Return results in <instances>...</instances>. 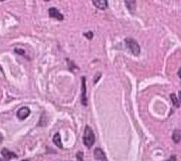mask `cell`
<instances>
[{"label":"cell","instance_id":"obj_1","mask_svg":"<svg viewBox=\"0 0 181 161\" xmlns=\"http://www.w3.org/2000/svg\"><path fill=\"white\" fill-rule=\"evenodd\" d=\"M82 140H84V144L86 145L88 148H90V147L94 145L96 138H95L94 131L92 130V128H90V126H86V128H84V138H82Z\"/></svg>","mask_w":181,"mask_h":161},{"label":"cell","instance_id":"obj_2","mask_svg":"<svg viewBox=\"0 0 181 161\" xmlns=\"http://www.w3.org/2000/svg\"><path fill=\"white\" fill-rule=\"evenodd\" d=\"M125 42H126V45L128 46V48L130 49V51L132 52L134 55H139L140 54V51H141V48H140V45L138 44V42L136 41L135 39H133V38H126L125 39Z\"/></svg>","mask_w":181,"mask_h":161},{"label":"cell","instance_id":"obj_3","mask_svg":"<svg viewBox=\"0 0 181 161\" xmlns=\"http://www.w3.org/2000/svg\"><path fill=\"white\" fill-rule=\"evenodd\" d=\"M82 104L84 106H88V97H86V78H82Z\"/></svg>","mask_w":181,"mask_h":161},{"label":"cell","instance_id":"obj_4","mask_svg":"<svg viewBox=\"0 0 181 161\" xmlns=\"http://www.w3.org/2000/svg\"><path fill=\"white\" fill-rule=\"evenodd\" d=\"M29 115H30L29 108H27V107H22V108H20L19 110H18L17 118L19 119V120H24V119L27 118Z\"/></svg>","mask_w":181,"mask_h":161},{"label":"cell","instance_id":"obj_5","mask_svg":"<svg viewBox=\"0 0 181 161\" xmlns=\"http://www.w3.org/2000/svg\"><path fill=\"white\" fill-rule=\"evenodd\" d=\"M48 15H49L50 17L55 18V19L57 20H63V15H62L55 7L49 8V10H48Z\"/></svg>","mask_w":181,"mask_h":161},{"label":"cell","instance_id":"obj_6","mask_svg":"<svg viewBox=\"0 0 181 161\" xmlns=\"http://www.w3.org/2000/svg\"><path fill=\"white\" fill-rule=\"evenodd\" d=\"M94 157H95V159H96V160H103V161L107 160L106 154H105L104 151H103L101 148H96V149H95Z\"/></svg>","mask_w":181,"mask_h":161},{"label":"cell","instance_id":"obj_7","mask_svg":"<svg viewBox=\"0 0 181 161\" xmlns=\"http://www.w3.org/2000/svg\"><path fill=\"white\" fill-rule=\"evenodd\" d=\"M92 1L95 7H97L98 9L105 10L108 7V0H92Z\"/></svg>","mask_w":181,"mask_h":161},{"label":"cell","instance_id":"obj_8","mask_svg":"<svg viewBox=\"0 0 181 161\" xmlns=\"http://www.w3.org/2000/svg\"><path fill=\"white\" fill-rule=\"evenodd\" d=\"M125 5L131 13L136 11V0H125Z\"/></svg>","mask_w":181,"mask_h":161},{"label":"cell","instance_id":"obj_9","mask_svg":"<svg viewBox=\"0 0 181 161\" xmlns=\"http://www.w3.org/2000/svg\"><path fill=\"white\" fill-rule=\"evenodd\" d=\"M1 154H2V156H3L5 159H12V158H16V157H17L13 152H11V151H9L8 149H6V148L2 149Z\"/></svg>","mask_w":181,"mask_h":161},{"label":"cell","instance_id":"obj_10","mask_svg":"<svg viewBox=\"0 0 181 161\" xmlns=\"http://www.w3.org/2000/svg\"><path fill=\"white\" fill-rule=\"evenodd\" d=\"M172 139H173V141H174V143H179V142H180V141H181V130L176 129V130L173 132Z\"/></svg>","mask_w":181,"mask_h":161},{"label":"cell","instance_id":"obj_11","mask_svg":"<svg viewBox=\"0 0 181 161\" xmlns=\"http://www.w3.org/2000/svg\"><path fill=\"white\" fill-rule=\"evenodd\" d=\"M53 143L59 148H62V142H61V138H60V135L58 133H56L53 137Z\"/></svg>","mask_w":181,"mask_h":161},{"label":"cell","instance_id":"obj_12","mask_svg":"<svg viewBox=\"0 0 181 161\" xmlns=\"http://www.w3.org/2000/svg\"><path fill=\"white\" fill-rule=\"evenodd\" d=\"M170 98H171V100H172V102H173V105H174L175 107H178V106H179L178 97H176L174 94H171V95H170Z\"/></svg>","mask_w":181,"mask_h":161},{"label":"cell","instance_id":"obj_13","mask_svg":"<svg viewBox=\"0 0 181 161\" xmlns=\"http://www.w3.org/2000/svg\"><path fill=\"white\" fill-rule=\"evenodd\" d=\"M84 35H86V37L88 38V39H90V38L93 37V32L92 31H88L86 33H84Z\"/></svg>","mask_w":181,"mask_h":161},{"label":"cell","instance_id":"obj_14","mask_svg":"<svg viewBox=\"0 0 181 161\" xmlns=\"http://www.w3.org/2000/svg\"><path fill=\"white\" fill-rule=\"evenodd\" d=\"M76 158H78V160H82V152H78Z\"/></svg>","mask_w":181,"mask_h":161},{"label":"cell","instance_id":"obj_15","mask_svg":"<svg viewBox=\"0 0 181 161\" xmlns=\"http://www.w3.org/2000/svg\"><path fill=\"white\" fill-rule=\"evenodd\" d=\"M15 52H17V53H20V54H24V51L21 49H15Z\"/></svg>","mask_w":181,"mask_h":161},{"label":"cell","instance_id":"obj_16","mask_svg":"<svg viewBox=\"0 0 181 161\" xmlns=\"http://www.w3.org/2000/svg\"><path fill=\"white\" fill-rule=\"evenodd\" d=\"M100 76H101V74H97V76H96V78H95V83H97V82H98V78H100Z\"/></svg>","mask_w":181,"mask_h":161},{"label":"cell","instance_id":"obj_17","mask_svg":"<svg viewBox=\"0 0 181 161\" xmlns=\"http://www.w3.org/2000/svg\"><path fill=\"white\" fill-rule=\"evenodd\" d=\"M2 141H3V135H2L1 133H0V143H1Z\"/></svg>","mask_w":181,"mask_h":161},{"label":"cell","instance_id":"obj_18","mask_svg":"<svg viewBox=\"0 0 181 161\" xmlns=\"http://www.w3.org/2000/svg\"><path fill=\"white\" fill-rule=\"evenodd\" d=\"M178 100H180V102H181V91L179 92V94H178Z\"/></svg>","mask_w":181,"mask_h":161},{"label":"cell","instance_id":"obj_19","mask_svg":"<svg viewBox=\"0 0 181 161\" xmlns=\"http://www.w3.org/2000/svg\"><path fill=\"white\" fill-rule=\"evenodd\" d=\"M178 76H179V78H181V70H179V72H178Z\"/></svg>","mask_w":181,"mask_h":161},{"label":"cell","instance_id":"obj_20","mask_svg":"<svg viewBox=\"0 0 181 161\" xmlns=\"http://www.w3.org/2000/svg\"><path fill=\"white\" fill-rule=\"evenodd\" d=\"M44 1H45V2H47V1H49V0H44Z\"/></svg>","mask_w":181,"mask_h":161},{"label":"cell","instance_id":"obj_21","mask_svg":"<svg viewBox=\"0 0 181 161\" xmlns=\"http://www.w3.org/2000/svg\"><path fill=\"white\" fill-rule=\"evenodd\" d=\"M0 1H4V0H0Z\"/></svg>","mask_w":181,"mask_h":161}]
</instances>
